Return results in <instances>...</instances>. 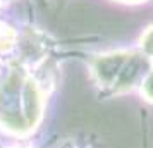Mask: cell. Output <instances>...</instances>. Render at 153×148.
Here are the masks:
<instances>
[{"mask_svg": "<svg viewBox=\"0 0 153 148\" xmlns=\"http://www.w3.org/2000/svg\"><path fill=\"white\" fill-rule=\"evenodd\" d=\"M42 91L22 71L12 72L0 86V127L9 133H31L42 119Z\"/></svg>", "mask_w": 153, "mask_h": 148, "instance_id": "1", "label": "cell"}, {"mask_svg": "<svg viewBox=\"0 0 153 148\" xmlns=\"http://www.w3.org/2000/svg\"><path fill=\"white\" fill-rule=\"evenodd\" d=\"M150 57L136 52H112L93 62V76L105 90L122 93L143 83L150 72Z\"/></svg>", "mask_w": 153, "mask_h": 148, "instance_id": "2", "label": "cell"}, {"mask_svg": "<svg viewBox=\"0 0 153 148\" xmlns=\"http://www.w3.org/2000/svg\"><path fill=\"white\" fill-rule=\"evenodd\" d=\"M16 43V33L10 28H5L0 24V52H7L14 47Z\"/></svg>", "mask_w": 153, "mask_h": 148, "instance_id": "3", "label": "cell"}, {"mask_svg": "<svg viewBox=\"0 0 153 148\" xmlns=\"http://www.w3.org/2000/svg\"><path fill=\"white\" fill-rule=\"evenodd\" d=\"M141 48L146 57H153V26L141 38Z\"/></svg>", "mask_w": 153, "mask_h": 148, "instance_id": "4", "label": "cell"}, {"mask_svg": "<svg viewBox=\"0 0 153 148\" xmlns=\"http://www.w3.org/2000/svg\"><path fill=\"white\" fill-rule=\"evenodd\" d=\"M141 91H143V95H145L146 98L153 102V71H150V72L146 74V78L143 79V83H141Z\"/></svg>", "mask_w": 153, "mask_h": 148, "instance_id": "5", "label": "cell"}, {"mask_svg": "<svg viewBox=\"0 0 153 148\" xmlns=\"http://www.w3.org/2000/svg\"><path fill=\"white\" fill-rule=\"evenodd\" d=\"M2 67H4V64H2V60H0V74H2Z\"/></svg>", "mask_w": 153, "mask_h": 148, "instance_id": "6", "label": "cell"}, {"mask_svg": "<svg viewBox=\"0 0 153 148\" xmlns=\"http://www.w3.org/2000/svg\"><path fill=\"white\" fill-rule=\"evenodd\" d=\"M129 2H138V0H129Z\"/></svg>", "mask_w": 153, "mask_h": 148, "instance_id": "7", "label": "cell"}]
</instances>
